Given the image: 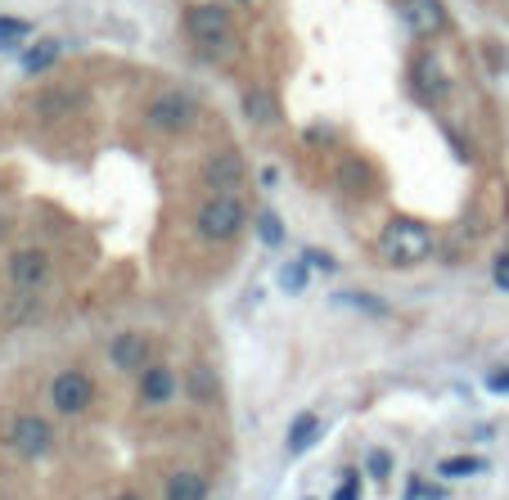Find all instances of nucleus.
Returning a JSON list of instances; mask_svg holds the SVG:
<instances>
[{"label": "nucleus", "instance_id": "nucleus-13", "mask_svg": "<svg viewBox=\"0 0 509 500\" xmlns=\"http://www.w3.org/2000/svg\"><path fill=\"white\" fill-rule=\"evenodd\" d=\"M167 500H207V487L198 473H176L167 478Z\"/></svg>", "mask_w": 509, "mask_h": 500}, {"label": "nucleus", "instance_id": "nucleus-20", "mask_svg": "<svg viewBox=\"0 0 509 500\" xmlns=\"http://www.w3.org/2000/svg\"><path fill=\"white\" fill-rule=\"evenodd\" d=\"M23 36H28V23H23V19H14V14H5V19H0V50L19 45Z\"/></svg>", "mask_w": 509, "mask_h": 500}, {"label": "nucleus", "instance_id": "nucleus-9", "mask_svg": "<svg viewBox=\"0 0 509 500\" xmlns=\"http://www.w3.org/2000/svg\"><path fill=\"white\" fill-rule=\"evenodd\" d=\"M401 19L415 36H438L447 28V10L442 0H401Z\"/></svg>", "mask_w": 509, "mask_h": 500}, {"label": "nucleus", "instance_id": "nucleus-7", "mask_svg": "<svg viewBox=\"0 0 509 500\" xmlns=\"http://www.w3.org/2000/svg\"><path fill=\"white\" fill-rule=\"evenodd\" d=\"M10 279L19 284L23 294H36L41 284L50 279V257H45L41 248H19V253L10 257Z\"/></svg>", "mask_w": 509, "mask_h": 500}, {"label": "nucleus", "instance_id": "nucleus-11", "mask_svg": "<svg viewBox=\"0 0 509 500\" xmlns=\"http://www.w3.org/2000/svg\"><path fill=\"white\" fill-rule=\"evenodd\" d=\"M203 181L212 185V194H230V190L244 181V163H239V154H216V158L203 167Z\"/></svg>", "mask_w": 509, "mask_h": 500}, {"label": "nucleus", "instance_id": "nucleus-6", "mask_svg": "<svg viewBox=\"0 0 509 500\" xmlns=\"http://www.w3.org/2000/svg\"><path fill=\"white\" fill-rule=\"evenodd\" d=\"M91 401H95V383H91V375H82V370H63V375H54V383H50V406H54L59 415H86Z\"/></svg>", "mask_w": 509, "mask_h": 500}, {"label": "nucleus", "instance_id": "nucleus-18", "mask_svg": "<svg viewBox=\"0 0 509 500\" xmlns=\"http://www.w3.org/2000/svg\"><path fill=\"white\" fill-rule=\"evenodd\" d=\"M257 235H262V244H284V226H279V217L275 212H257Z\"/></svg>", "mask_w": 509, "mask_h": 500}, {"label": "nucleus", "instance_id": "nucleus-24", "mask_svg": "<svg viewBox=\"0 0 509 500\" xmlns=\"http://www.w3.org/2000/svg\"><path fill=\"white\" fill-rule=\"evenodd\" d=\"M496 284H500V289H509V257L505 253L496 257Z\"/></svg>", "mask_w": 509, "mask_h": 500}, {"label": "nucleus", "instance_id": "nucleus-27", "mask_svg": "<svg viewBox=\"0 0 509 500\" xmlns=\"http://www.w3.org/2000/svg\"><path fill=\"white\" fill-rule=\"evenodd\" d=\"M0 235H5V217H0Z\"/></svg>", "mask_w": 509, "mask_h": 500}, {"label": "nucleus", "instance_id": "nucleus-2", "mask_svg": "<svg viewBox=\"0 0 509 500\" xmlns=\"http://www.w3.org/2000/svg\"><path fill=\"white\" fill-rule=\"evenodd\" d=\"M379 253L392 266H419L432 253V230L424 222H415V217H392L384 226V235H379Z\"/></svg>", "mask_w": 509, "mask_h": 500}, {"label": "nucleus", "instance_id": "nucleus-4", "mask_svg": "<svg viewBox=\"0 0 509 500\" xmlns=\"http://www.w3.org/2000/svg\"><path fill=\"white\" fill-rule=\"evenodd\" d=\"M190 122H194V95H185V91H163L144 109V126L158 135H181Z\"/></svg>", "mask_w": 509, "mask_h": 500}, {"label": "nucleus", "instance_id": "nucleus-26", "mask_svg": "<svg viewBox=\"0 0 509 500\" xmlns=\"http://www.w3.org/2000/svg\"><path fill=\"white\" fill-rule=\"evenodd\" d=\"M117 500H144V496H135V491H122V496H117Z\"/></svg>", "mask_w": 509, "mask_h": 500}, {"label": "nucleus", "instance_id": "nucleus-8", "mask_svg": "<svg viewBox=\"0 0 509 500\" xmlns=\"http://www.w3.org/2000/svg\"><path fill=\"white\" fill-rule=\"evenodd\" d=\"M109 361L117 370H126V375H144L149 370V338L144 334H117L109 343Z\"/></svg>", "mask_w": 509, "mask_h": 500}, {"label": "nucleus", "instance_id": "nucleus-23", "mask_svg": "<svg viewBox=\"0 0 509 500\" xmlns=\"http://www.w3.org/2000/svg\"><path fill=\"white\" fill-rule=\"evenodd\" d=\"M370 473L375 478H388V456L384 451H370Z\"/></svg>", "mask_w": 509, "mask_h": 500}, {"label": "nucleus", "instance_id": "nucleus-16", "mask_svg": "<svg viewBox=\"0 0 509 500\" xmlns=\"http://www.w3.org/2000/svg\"><path fill=\"white\" fill-rule=\"evenodd\" d=\"M216 392H222L216 375H212L207 366H194V370H190V397H194V401H212Z\"/></svg>", "mask_w": 509, "mask_h": 500}, {"label": "nucleus", "instance_id": "nucleus-10", "mask_svg": "<svg viewBox=\"0 0 509 500\" xmlns=\"http://www.w3.org/2000/svg\"><path fill=\"white\" fill-rule=\"evenodd\" d=\"M320 433H325V419L316 415V410H303V415H294V423H288V456H303V451H311L316 442H320Z\"/></svg>", "mask_w": 509, "mask_h": 500}, {"label": "nucleus", "instance_id": "nucleus-12", "mask_svg": "<svg viewBox=\"0 0 509 500\" xmlns=\"http://www.w3.org/2000/svg\"><path fill=\"white\" fill-rule=\"evenodd\" d=\"M172 392H176V375L167 366H149L140 375V401L144 406H163V401H172Z\"/></svg>", "mask_w": 509, "mask_h": 500}, {"label": "nucleus", "instance_id": "nucleus-25", "mask_svg": "<svg viewBox=\"0 0 509 500\" xmlns=\"http://www.w3.org/2000/svg\"><path fill=\"white\" fill-rule=\"evenodd\" d=\"M487 388H491V392H509V370L491 375V379H487Z\"/></svg>", "mask_w": 509, "mask_h": 500}, {"label": "nucleus", "instance_id": "nucleus-15", "mask_svg": "<svg viewBox=\"0 0 509 500\" xmlns=\"http://www.w3.org/2000/svg\"><path fill=\"white\" fill-rule=\"evenodd\" d=\"M487 464L478 460V456H447L442 464H438V478H451V482H460V478H473V473H482Z\"/></svg>", "mask_w": 509, "mask_h": 500}, {"label": "nucleus", "instance_id": "nucleus-22", "mask_svg": "<svg viewBox=\"0 0 509 500\" xmlns=\"http://www.w3.org/2000/svg\"><path fill=\"white\" fill-rule=\"evenodd\" d=\"M334 500H360V478H356V473H343V482H338Z\"/></svg>", "mask_w": 509, "mask_h": 500}, {"label": "nucleus", "instance_id": "nucleus-3", "mask_svg": "<svg viewBox=\"0 0 509 500\" xmlns=\"http://www.w3.org/2000/svg\"><path fill=\"white\" fill-rule=\"evenodd\" d=\"M244 222H248V212H244V203H239L235 194H212V198L198 207V217H194L198 235L212 239V244L235 239V235L244 230Z\"/></svg>", "mask_w": 509, "mask_h": 500}, {"label": "nucleus", "instance_id": "nucleus-5", "mask_svg": "<svg viewBox=\"0 0 509 500\" xmlns=\"http://www.w3.org/2000/svg\"><path fill=\"white\" fill-rule=\"evenodd\" d=\"M5 442H10L19 456L41 460V456H50V447H54V428H50V419H41V415H14L10 428H5Z\"/></svg>", "mask_w": 509, "mask_h": 500}, {"label": "nucleus", "instance_id": "nucleus-1", "mask_svg": "<svg viewBox=\"0 0 509 500\" xmlns=\"http://www.w3.org/2000/svg\"><path fill=\"white\" fill-rule=\"evenodd\" d=\"M185 32L194 41L198 54L207 59H235L239 54V36H235V23L222 5H194L185 14Z\"/></svg>", "mask_w": 509, "mask_h": 500}, {"label": "nucleus", "instance_id": "nucleus-28", "mask_svg": "<svg viewBox=\"0 0 509 500\" xmlns=\"http://www.w3.org/2000/svg\"><path fill=\"white\" fill-rule=\"evenodd\" d=\"M244 5H253V0H244Z\"/></svg>", "mask_w": 509, "mask_h": 500}, {"label": "nucleus", "instance_id": "nucleus-17", "mask_svg": "<svg viewBox=\"0 0 509 500\" xmlns=\"http://www.w3.org/2000/svg\"><path fill=\"white\" fill-rule=\"evenodd\" d=\"M244 117H253V122H275V100H271L266 91H248V95H244Z\"/></svg>", "mask_w": 509, "mask_h": 500}, {"label": "nucleus", "instance_id": "nucleus-19", "mask_svg": "<svg viewBox=\"0 0 509 500\" xmlns=\"http://www.w3.org/2000/svg\"><path fill=\"white\" fill-rule=\"evenodd\" d=\"M279 284L288 294H303L307 289V262H288L284 270H279Z\"/></svg>", "mask_w": 509, "mask_h": 500}, {"label": "nucleus", "instance_id": "nucleus-21", "mask_svg": "<svg viewBox=\"0 0 509 500\" xmlns=\"http://www.w3.org/2000/svg\"><path fill=\"white\" fill-rule=\"evenodd\" d=\"M72 104H77V100H72L68 91H50V95L36 104V113H45V117H50V113H63V109H72Z\"/></svg>", "mask_w": 509, "mask_h": 500}, {"label": "nucleus", "instance_id": "nucleus-14", "mask_svg": "<svg viewBox=\"0 0 509 500\" xmlns=\"http://www.w3.org/2000/svg\"><path fill=\"white\" fill-rule=\"evenodd\" d=\"M59 59V41L54 36H45V41H36L28 54H23V73H45V68Z\"/></svg>", "mask_w": 509, "mask_h": 500}]
</instances>
